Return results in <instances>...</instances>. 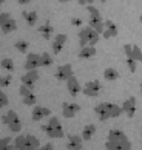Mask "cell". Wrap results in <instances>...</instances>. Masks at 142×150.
I'll return each mask as SVG.
<instances>
[{"label":"cell","instance_id":"1","mask_svg":"<svg viewBox=\"0 0 142 150\" xmlns=\"http://www.w3.org/2000/svg\"><path fill=\"white\" fill-rule=\"evenodd\" d=\"M107 150H131V142L122 130H110L105 142Z\"/></svg>","mask_w":142,"mask_h":150},{"label":"cell","instance_id":"2","mask_svg":"<svg viewBox=\"0 0 142 150\" xmlns=\"http://www.w3.org/2000/svg\"><path fill=\"white\" fill-rule=\"evenodd\" d=\"M94 113L97 115V118L101 121H107L110 118H117L124 113L122 110V105L119 107L116 104H111V102H102V104H97L94 107Z\"/></svg>","mask_w":142,"mask_h":150},{"label":"cell","instance_id":"3","mask_svg":"<svg viewBox=\"0 0 142 150\" xmlns=\"http://www.w3.org/2000/svg\"><path fill=\"white\" fill-rule=\"evenodd\" d=\"M99 37H101V34L94 28H91V26H85V28H82L80 33H79V45H80V48L86 47V45L94 47L96 43L99 42Z\"/></svg>","mask_w":142,"mask_h":150},{"label":"cell","instance_id":"4","mask_svg":"<svg viewBox=\"0 0 142 150\" xmlns=\"http://www.w3.org/2000/svg\"><path fill=\"white\" fill-rule=\"evenodd\" d=\"M14 146L17 150H37L40 147V141L34 135H25L15 138Z\"/></svg>","mask_w":142,"mask_h":150},{"label":"cell","instance_id":"5","mask_svg":"<svg viewBox=\"0 0 142 150\" xmlns=\"http://www.w3.org/2000/svg\"><path fill=\"white\" fill-rule=\"evenodd\" d=\"M86 11L90 13V20H88L90 26L94 28L99 34H102V33L105 31V22L102 20V16L99 13V9L94 8L93 5H86Z\"/></svg>","mask_w":142,"mask_h":150},{"label":"cell","instance_id":"6","mask_svg":"<svg viewBox=\"0 0 142 150\" xmlns=\"http://www.w3.org/2000/svg\"><path fill=\"white\" fill-rule=\"evenodd\" d=\"M43 130H45V133L50 138H62L63 136V129L60 125V121H59V118H56V116L50 118L48 124L43 127Z\"/></svg>","mask_w":142,"mask_h":150},{"label":"cell","instance_id":"7","mask_svg":"<svg viewBox=\"0 0 142 150\" xmlns=\"http://www.w3.org/2000/svg\"><path fill=\"white\" fill-rule=\"evenodd\" d=\"M2 122L6 124L9 127V130L14 132V133H19L22 130V122H20L19 116H17V113H15L14 110H9V112L2 118Z\"/></svg>","mask_w":142,"mask_h":150},{"label":"cell","instance_id":"8","mask_svg":"<svg viewBox=\"0 0 142 150\" xmlns=\"http://www.w3.org/2000/svg\"><path fill=\"white\" fill-rule=\"evenodd\" d=\"M0 28L5 34H9L17 30V22H15L8 13H0Z\"/></svg>","mask_w":142,"mask_h":150},{"label":"cell","instance_id":"9","mask_svg":"<svg viewBox=\"0 0 142 150\" xmlns=\"http://www.w3.org/2000/svg\"><path fill=\"white\" fill-rule=\"evenodd\" d=\"M84 94L85 96H88V98H96V96H99L101 91H102V85H101V82L99 81H91L88 82L85 87H84Z\"/></svg>","mask_w":142,"mask_h":150},{"label":"cell","instance_id":"10","mask_svg":"<svg viewBox=\"0 0 142 150\" xmlns=\"http://www.w3.org/2000/svg\"><path fill=\"white\" fill-rule=\"evenodd\" d=\"M56 79L60 81V82H67L71 76H73V67L71 64H65V65H60L59 68L56 70Z\"/></svg>","mask_w":142,"mask_h":150},{"label":"cell","instance_id":"11","mask_svg":"<svg viewBox=\"0 0 142 150\" xmlns=\"http://www.w3.org/2000/svg\"><path fill=\"white\" fill-rule=\"evenodd\" d=\"M32 88H30V87H26V85H23L22 84V87L19 88V93H20V96H22V99H23V104L25 105H34L36 104V94L31 91Z\"/></svg>","mask_w":142,"mask_h":150},{"label":"cell","instance_id":"12","mask_svg":"<svg viewBox=\"0 0 142 150\" xmlns=\"http://www.w3.org/2000/svg\"><path fill=\"white\" fill-rule=\"evenodd\" d=\"M39 67H42V64H40V54L30 53L28 56H26L25 70H26V71H30V70H37Z\"/></svg>","mask_w":142,"mask_h":150},{"label":"cell","instance_id":"13","mask_svg":"<svg viewBox=\"0 0 142 150\" xmlns=\"http://www.w3.org/2000/svg\"><path fill=\"white\" fill-rule=\"evenodd\" d=\"M77 112H80V105L74 104V102H63L62 104V113L65 118H68V119L74 118Z\"/></svg>","mask_w":142,"mask_h":150},{"label":"cell","instance_id":"14","mask_svg":"<svg viewBox=\"0 0 142 150\" xmlns=\"http://www.w3.org/2000/svg\"><path fill=\"white\" fill-rule=\"evenodd\" d=\"M37 81H39V71L37 70H30V71H26V74L22 76V84L30 87V88L34 87V84Z\"/></svg>","mask_w":142,"mask_h":150},{"label":"cell","instance_id":"15","mask_svg":"<svg viewBox=\"0 0 142 150\" xmlns=\"http://www.w3.org/2000/svg\"><path fill=\"white\" fill-rule=\"evenodd\" d=\"M67 90H68V93L71 94V96H77V94L82 91L80 84H79L77 77H76L74 74H73V76H71L70 79L67 81Z\"/></svg>","mask_w":142,"mask_h":150},{"label":"cell","instance_id":"16","mask_svg":"<svg viewBox=\"0 0 142 150\" xmlns=\"http://www.w3.org/2000/svg\"><path fill=\"white\" fill-rule=\"evenodd\" d=\"M67 34H56L54 36V40H53V53L54 54H59L62 51V48H63V45L67 43Z\"/></svg>","mask_w":142,"mask_h":150},{"label":"cell","instance_id":"17","mask_svg":"<svg viewBox=\"0 0 142 150\" xmlns=\"http://www.w3.org/2000/svg\"><path fill=\"white\" fill-rule=\"evenodd\" d=\"M122 110H124V113H127L128 118H133L134 113H136V98H128V99H125V102L122 104Z\"/></svg>","mask_w":142,"mask_h":150},{"label":"cell","instance_id":"18","mask_svg":"<svg viewBox=\"0 0 142 150\" xmlns=\"http://www.w3.org/2000/svg\"><path fill=\"white\" fill-rule=\"evenodd\" d=\"M51 115V110L46 108V107H42V105H37L32 110V121H42L43 118Z\"/></svg>","mask_w":142,"mask_h":150},{"label":"cell","instance_id":"19","mask_svg":"<svg viewBox=\"0 0 142 150\" xmlns=\"http://www.w3.org/2000/svg\"><path fill=\"white\" fill-rule=\"evenodd\" d=\"M117 26L113 23L111 20H107L105 22V31L102 33L103 34V39H111V37H116L117 36Z\"/></svg>","mask_w":142,"mask_h":150},{"label":"cell","instance_id":"20","mask_svg":"<svg viewBox=\"0 0 142 150\" xmlns=\"http://www.w3.org/2000/svg\"><path fill=\"white\" fill-rule=\"evenodd\" d=\"M68 149L70 150H84L82 149V138L76 136V135H70L68 136Z\"/></svg>","mask_w":142,"mask_h":150},{"label":"cell","instance_id":"21","mask_svg":"<svg viewBox=\"0 0 142 150\" xmlns=\"http://www.w3.org/2000/svg\"><path fill=\"white\" fill-rule=\"evenodd\" d=\"M96 56V48L91 47V45H86V47H82L80 51H79V57L80 59H91Z\"/></svg>","mask_w":142,"mask_h":150},{"label":"cell","instance_id":"22","mask_svg":"<svg viewBox=\"0 0 142 150\" xmlns=\"http://www.w3.org/2000/svg\"><path fill=\"white\" fill-rule=\"evenodd\" d=\"M96 133V125L94 124H88L84 127V132H82V139L84 141H90Z\"/></svg>","mask_w":142,"mask_h":150},{"label":"cell","instance_id":"23","mask_svg":"<svg viewBox=\"0 0 142 150\" xmlns=\"http://www.w3.org/2000/svg\"><path fill=\"white\" fill-rule=\"evenodd\" d=\"M23 19L30 26H34L37 23V13L36 11H23Z\"/></svg>","mask_w":142,"mask_h":150},{"label":"cell","instance_id":"24","mask_svg":"<svg viewBox=\"0 0 142 150\" xmlns=\"http://www.w3.org/2000/svg\"><path fill=\"white\" fill-rule=\"evenodd\" d=\"M103 79H107V81H110V82L119 79L117 70H116V68H107L105 71H103Z\"/></svg>","mask_w":142,"mask_h":150},{"label":"cell","instance_id":"25","mask_svg":"<svg viewBox=\"0 0 142 150\" xmlns=\"http://www.w3.org/2000/svg\"><path fill=\"white\" fill-rule=\"evenodd\" d=\"M39 33L43 36L48 40V39H51V36H53V33H54V28L50 25V23H45V25H42L40 28H39Z\"/></svg>","mask_w":142,"mask_h":150},{"label":"cell","instance_id":"26","mask_svg":"<svg viewBox=\"0 0 142 150\" xmlns=\"http://www.w3.org/2000/svg\"><path fill=\"white\" fill-rule=\"evenodd\" d=\"M40 64H42V67H50L53 64L51 54L50 53H42L40 54Z\"/></svg>","mask_w":142,"mask_h":150},{"label":"cell","instance_id":"27","mask_svg":"<svg viewBox=\"0 0 142 150\" xmlns=\"http://www.w3.org/2000/svg\"><path fill=\"white\" fill-rule=\"evenodd\" d=\"M15 48H17L20 53H26V51H28V48H30V43L26 40H17V42H15Z\"/></svg>","mask_w":142,"mask_h":150},{"label":"cell","instance_id":"28","mask_svg":"<svg viewBox=\"0 0 142 150\" xmlns=\"http://www.w3.org/2000/svg\"><path fill=\"white\" fill-rule=\"evenodd\" d=\"M0 65H2V68L6 70V71H13V70H14V62H13V59H3L2 62H0Z\"/></svg>","mask_w":142,"mask_h":150},{"label":"cell","instance_id":"29","mask_svg":"<svg viewBox=\"0 0 142 150\" xmlns=\"http://www.w3.org/2000/svg\"><path fill=\"white\" fill-rule=\"evenodd\" d=\"M131 57L138 62H142V51L138 45H133V53H131Z\"/></svg>","mask_w":142,"mask_h":150},{"label":"cell","instance_id":"30","mask_svg":"<svg viewBox=\"0 0 142 150\" xmlns=\"http://www.w3.org/2000/svg\"><path fill=\"white\" fill-rule=\"evenodd\" d=\"M127 65H128V70L134 73L136 68H138V60H134L133 57H127Z\"/></svg>","mask_w":142,"mask_h":150},{"label":"cell","instance_id":"31","mask_svg":"<svg viewBox=\"0 0 142 150\" xmlns=\"http://www.w3.org/2000/svg\"><path fill=\"white\" fill-rule=\"evenodd\" d=\"M11 81H13V76L11 74H6V76L0 77V87H8L11 84Z\"/></svg>","mask_w":142,"mask_h":150},{"label":"cell","instance_id":"32","mask_svg":"<svg viewBox=\"0 0 142 150\" xmlns=\"http://www.w3.org/2000/svg\"><path fill=\"white\" fill-rule=\"evenodd\" d=\"M6 105H8V96L5 94V91L0 90V108L6 107Z\"/></svg>","mask_w":142,"mask_h":150},{"label":"cell","instance_id":"33","mask_svg":"<svg viewBox=\"0 0 142 150\" xmlns=\"http://www.w3.org/2000/svg\"><path fill=\"white\" fill-rule=\"evenodd\" d=\"M11 144V138L6 136V138H0V149H3V147H6Z\"/></svg>","mask_w":142,"mask_h":150},{"label":"cell","instance_id":"34","mask_svg":"<svg viewBox=\"0 0 142 150\" xmlns=\"http://www.w3.org/2000/svg\"><path fill=\"white\" fill-rule=\"evenodd\" d=\"M124 51H125V54H127V57H131L133 45H128V43H125V45H124Z\"/></svg>","mask_w":142,"mask_h":150},{"label":"cell","instance_id":"35","mask_svg":"<svg viewBox=\"0 0 142 150\" xmlns=\"http://www.w3.org/2000/svg\"><path fill=\"white\" fill-rule=\"evenodd\" d=\"M37 150H54V147L51 146V144H45V146H42V147H39Z\"/></svg>","mask_w":142,"mask_h":150},{"label":"cell","instance_id":"36","mask_svg":"<svg viewBox=\"0 0 142 150\" xmlns=\"http://www.w3.org/2000/svg\"><path fill=\"white\" fill-rule=\"evenodd\" d=\"M77 2H79L80 5H91L94 0H77Z\"/></svg>","mask_w":142,"mask_h":150},{"label":"cell","instance_id":"37","mask_svg":"<svg viewBox=\"0 0 142 150\" xmlns=\"http://www.w3.org/2000/svg\"><path fill=\"white\" fill-rule=\"evenodd\" d=\"M73 23L79 26V25H82V20H80V19H73Z\"/></svg>","mask_w":142,"mask_h":150},{"label":"cell","instance_id":"38","mask_svg":"<svg viewBox=\"0 0 142 150\" xmlns=\"http://www.w3.org/2000/svg\"><path fill=\"white\" fill-rule=\"evenodd\" d=\"M0 150H15V146H6V147H3V149H0Z\"/></svg>","mask_w":142,"mask_h":150},{"label":"cell","instance_id":"39","mask_svg":"<svg viewBox=\"0 0 142 150\" xmlns=\"http://www.w3.org/2000/svg\"><path fill=\"white\" fill-rule=\"evenodd\" d=\"M17 2H19L20 5H26V3H30L31 0H17Z\"/></svg>","mask_w":142,"mask_h":150},{"label":"cell","instance_id":"40","mask_svg":"<svg viewBox=\"0 0 142 150\" xmlns=\"http://www.w3.org/2000/svg\"><path fill=\"white\" fill-rule=\"evenodd\" d=\"M59 2H62V3H67V2H71V0H59Z\"/></svg>","mask_w":142,"mask_h":150},{"label":"cell","instance_id":"41","mask_svg":"<svg viewBox=\"0 0 142 150\" xmlns=\"http://www.w3.org/2000/svg\"><path fill=\"white\" fill-rule=\"evenodd\" d=\"M5 3V0H0V6H2V5Z\"/></svg>","mask_w":142,"mask_h":150},{"label":"cell","instance_id":"42","mask_svg":"<svg viewBox=\"0 0 142 150\" xmlns=\"http://www.w3.org/2000/svg\"><path fill=\"white\" fill-rule=\"evenodd\" d=\"M99 2H102V3H105V2H107V0H99Z\"/></svg>","mask_w":142,"mask_h":150},{"label":"cell","instance_id":"43","mask_svg":"<svg viewBox=\"0 0 142 150\" xmlns=\"http://www.w3.org/2000/svg\"><path fill=\"white\" fill-rule=\"evenodd\" d=\"M139 20H141V23H142V14H141V17H139Z\"/></svg>","mask_w":142,"mask_h":150},{"label":"cell","instance_id":"44","mask_svg":"<svg viewBox=\"0 0 142 150\" xmlns=\"http://www.w3.org/2000/svg\"><path fill=\"white\" fill-rule=\"evenodd\" d=\"M141 93H142V84H141Z\"/></svg>","mask_w":142,"mask_h":150}]
</instances>
